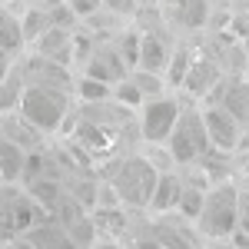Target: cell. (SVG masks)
Returning a JSON list of instances; mask_svg holds the SVG:
<instances>
[{"label":"cell","instance_id":"1","mask_svg":"<svg viewBox=\"0 0 249 249\" xmlns=\"http://www.w3.org/2000/svg\"><path fill=\"white\" fill-rule=\"evenodd\" d=\"M73 107V93L63 87H47V83H23L17 100V110L27 123H34L43 136L57 133L67 126V116Z\"/></svg>","mask_w":249,"mask_h":249},{"label":"cell","instance_id":"2","mask_svg":"<svg viewBox=\"0 0 249 249\" xmlns=\"http://www.w3.org/2000/svg\"><path fill=\"white\" fill-rule=\"evenodd\" d=\"M239 203H243V193L236 186V179H223V183H213L206 196H203V206L199 216L193 219L196 232L203 236V243L213 239H232L236 223H239Z\"/></svg>","mask_w":249,"mask_h":249},{"label":"cell","instance_id":"3","mask_svg":"<svg viewBox=\"0 0 249 249\" xmlns=\"http://www.w3.org/2000/svg\"><path fill=\"white\" fill-rule=\"evenodd\" d=\"M156 176H160V170L143 153H123L110 163L103 179L113 186V193L120 196V203L126 210H146L150 193L156 186Z\"/></svg>","mask_w":249,"mask_h":249},{"label":"cell","instance_id":"4","mask_svg":"<svg viewBox=\"0 0 249 249\" xmlns=\"http://www.w3.org/2000/svg\"><path fill=\"white\" fill-rule=\"evenodd\" d=\"M163 146L170 150V156H173V163H176V166L199 163V160L213 150L199 103H193V100L183 96V110H179L176 123H173V133L166 136V143H163Z\"/></svg>","mask_w":249,"mask_h":249},{"label":"cell","instance_id":"5","mask_svg":"<svg viewBox=\"0 0 249 249\" xmlns=\"http://www.w3.org/2000/svg\"><path fill=\"white\" fill-rule=\"evenodd\" d=\"M183 110V96H153L146 100L140 110H136V133L146 146H156V143H166V136L173 133V123Z\"/></svg>","mask_w":249,"mask_h":249},{"label":"cell","instance_id":"6","mask_svg":"<svg viewBox=\"0 0 249 249\" xmlns=\"http://www.w3.org/2000/svg\"><path fill=\"white\" fill-rule=\"evenodd\" d=\"M199 110H203V123H206L213 150L239 153V146H243V140H246V126H243L226 107H219V103H213V100H206Z\"/></svg>","mask_w":249,"mask_h":249},{"label":"cell","instance_id":"7","mask_svg":"<svg viewBox=\"0 0 249 249\" xmlns=\"http://www.w3.org/2000/svg\"><path fill=\"white\" fill-rule=\"evenodd\" d=\"M83 73L93 77V80H100V83H110V87H113L116 80H123L126 73H130V67L123 63V57L116 53L113 43L100 40L93 50H90V57L83 60Z\"/></svg>","mask_w":249,"mask_h":249},{"label":"cell","instance_id":"8","mask_svg":"<svg viewBox=\"0 0 249 249\" xmlns=\"http://www.w3.org/2000/svg\"><path fill=\"white\" fill-rule=\"evenodd\" d=\"M34 53L43 60H53V63L70 67L73 63V30H67V27H47L34 40Z\"/></svg>","mask_w":249,"mask_h":249},{"label":"cell","instance_id":"9","mask_svg":"<svg viewBox=\"0 0 249 249\" xmlns=\"http://www.w3.org/2000/svg\"><path fill=\"white\" fill-rule=\"evenodd\" d=\"M0 130H3V140L17 143L20 150H27V153H37V150H43V140H47V136L40 133L34 123H27V120H23L17 110L0 113Z\"/></svg>","mask_w":249,"mask_h":249},{"label":"cell","instance_id":"10","mask_svg":"<svg viewBox=\"0 0 249 249\" xmlns=\"http://www.w3.org/2000/svg\"><path fill=\"white\" fill-rule=\"evenodd\" d=\"M23 236H27L37 249H77V246H73V239H70V232H67V226L57 223L53 216H47V213H43V216H40Z\"/></svg>","mask_w":249,"mask_h":249},{"label":"cell","instance_id":"11","mask_svg":"<svg viewBox=\"0 0 249 249\" xmlns=\"http://www.w3.org/2000/svg\"><path fill=\"white\" fill-rule=\"evenodd\" d=\"M179 183H183L179 166L160 173V176H156L153 193H150V206H146V213H150V216H163V213H173V210H176V199H179Z\"/></svg>","mask_w":249,"mask_h":249},{"label":"cell","instance_id":"12","mask_svg":"<svg viewBox=\"0 0 249 249\" xmlns=\"http://www.w3.org/2000/svg\"><path fill=\"white\" fill-rule=\"evenodd\" d=\"M27 160H30L27 150H20L17 143H10V140H0V179L7 186H20L23 183Z\"/></svg>","mask_w":249,"mask_h":249},{"label":"cell","instance_id":"13","mask_svg":"<svg viewBox=\"0 0 249 249\" xmlns=\"http://www.w3.org/2000/svg\"><path fill=\"white\" fill-rule=\"evenodd\" d=\"M20 47H23L20 17L0 7V50H3V53H14V50H20Z\"/></svg>","mask_w":249,"mask_h":249},{"label":"cell","instance_id":"14","mask_svg":"<svg viewBox=\"0 0 249 249\" xmlns=\"http://www.w3.org/2000/svg\"><path fill=\"white\" fill-rule=\"evenodd\" d=\"M100 7L110 10V14H116V17H123V20H133L136 14H140L136 0H100Z\"/></svg>","mask_w":249,"mask_h":249},{"label":"cell","instance_id":"15","mask_svg":"<svg viewBox=\"0 0 249 249\" xmlns=\"http://www.w3.org/2000/svg\"><path fill=\"white\" fill-rule=\"evenodd\" d=\"M90 249H126L123 243H116V239H96Z\"/></svg>","mask_w":249,"mask_h":249},{"label":"cell","instance_id":"16","mask_svg":"<svg viewBox=\"0 0 249 249\" xmlns=\"http://www.w3.org/2000/svg\"><path fill=\"white\" fill-rule=\"evenodd\" d=\"M136 7H140V10H156L160 0H136Z\"/></svg>","mask_w":249,"mask_h":249},{"label":"cell","instance_id":"17","mask_svg":"<svg viewBox=\"0 0 249 249\" xmlns=\"http://www.w3.org/2000/svg\"><path fill=\"white\" fill-rule=\"evenodd\" d=\"M0 140H3V130H0Z\"/></svg>","mask_w":249,"mask_h":249}]
</instances>
